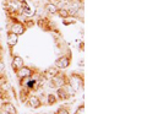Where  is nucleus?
Listing matches in <instances>:
<instances>
[{"mask_svg":"<svg viewBox=\"0 0 147 114\" xmlns=\"http://www.w3.org/2000/svg\"><path fill=\"white\" fill-rule=\"evenodd\" d=\"M67 82L70 84L74 90L76 91H79L80 88H82V86H84V76H82L81 74H77V72H75V74H72L70 76V79H67Z\"/></svg>","mask_w":147,"mask_h":114,"instance_id":"f257e3e1","label":"nucleus"},{"mask_svg":"<svg viewBox=\"0 0 147 114\" xmlns=\"http://www.w3.org/2000/svg\"><path fill=\"white\" fill-rule=\"evenodd\" d=\"M26 30H27V27L24 25V22L17 21L16 17H13V19H12V24L10 26V32H12V33H15L17 36H21V34L25 33Z\"/></svg>","mask_w":147,"mask_h":114,"instance_id":"f03ea898","label":"nucleus"},{"mask_svg":"<svg viewBox=\"0 0 147 114\" xmlns=\"http://www.w3.org/2000/svg\"><path fill=\"white\" fill-rule=\"evenodd\" d=\"M49 81H50V85L58 88V87H63V86L67 82V77H66V75L59 72V74H57L54 77H52Z\"/></svg>","mask_w":147,"mask_h":114,"instance_id":"7ed1b4c3","label":"nucleus"},{"mask_svg":"<svg viewBox=\"0 0 147 114\" xmlns=\"http://www.w3.org/2000/svg\"><path fill=\"white\" fill-rule=\"evenodd\" d=\"M70 64H71L70 54H67V55H63L55 60V67H58L59 70H64V69H67L70 66Z\"/></svg>","mask_w":147,"mask_h":114,"instance_id":"20e7f679","label":"nucleus"},{"mask_svg":"<svg viewBox=\"0 0 147 114\" xmlns=\"http://www.w3.org/2000/svg\"><path fill=\"white\" fill-rule=\"evenodd\" d=\"M16 76H17V79H27V77H31V76H33V74H34V70L33 69H31V67H28V66H22L21 69H18L16 72Z\"/></svg>","mask_w":147,"mask_h":114,"instance_id":"39448f33","label":"nucleus"},{"mask_svg":"<svg viewBox=\"0 0 147 114\" xmlns=\"http://www.w3.org/2000/svg\"><path fill=\"white\" fill-rule=\"evenodd\" d=\"M26 103H27V106L32 109H38V108L42 107V104H43L42 101H40V98L38 96H34V94H30V97L27 98Z\"/></svg>","mask_w":147,"mask_h":114,"instance_id":"423d86ee","label":"nucleus"},{"mask_svg":"<svg viewBox=\"0 0 147 114\" xmlns=\"http://www.w3.org/2000/svg\"><path fill=\"white\" fill-rule=\"evenodd\" d=\"M24 65H25L24 59H22L20 55H13L12 61H11V67H12L13 72H16L18 69H21V67L24 66Z\"/></svg>","mask_w":147,"mask_h":114,"instance_id":"0eeeda50","label":"nucleus"},{"mask_svg":"<svg viewBox=\"0 0 147 114\" xmlns=\"http://www.w3.org/2000/svg\"><path fill=\"white\" fill-rule=\"evenodd\" d=\"M0 108H1V111L5 112V113H10V114H16L17 113L15 106H13L11 102H3L1 104H0Z\"/></svg>","mask_w":147,"mask_h":114,"instance_id":"6e6552de","label":"nucleus"},{"mask_svg":"<svg viewBox=\"0 0 147 114\" xmlns=\"http://www.w3.org/2000/svg\"><path fill=\"white\" fill-rule=\"evenodd\" d=\"M6 42H7L9 47L13 48V47H15V45L17 44V42H18V36L9 31V32H7V39H6Z\"/></svg>","mask_w":147,"mask_h":114,"instance_id":"1a4fd4ad","label":"nucleus"},{"mask_svg":"<svg viewBox=\"0 0 147 114\" xmlns=\"http://www.w3.org/2000/svg\"><path fill=\"white\" fill-rule=\"evenodd\" d=\"M59 72H60V70H59L58 67H49V69H47L44 72H42V74H43L45 80H50L52 77H54L57 74H59Z\"/></svg>","mask_w":147,"mask_h":114,"instance_id":"9d476101","label":"nucleus"},{"mask_svg":"<svg viewBox=\"0 0 147 114\" xmlns=\"http://www.w3.org/2000/svg\"><path fill=\"white\" fill-rule=\"evenodd\" d=\"M44 9H45V11L49 12V13H52V15H57V11H58L57 4L48 1L47 4H44Z\"/></svg>","mask_w":147,"mask_h":114,"instance_id":"9b49d317","label":"nucleus"},{"mask_svg":"<svg viewBox=\"0 0 147 114\" xmlns=\"http://www.w3.org/2000/svg\"><path fill=\"white\" fill-rule=\"evenodd\" d=\"M57 98L61 99V101H66V99H69L70 97H69V94L66 93V91L64 90V87H58L57 88Z\"/></svg>","mask_w":147,"mask_h":114,"instance_id":"f8f14e48","label":"nucleus"},{"mask_svg":"<svg viewBox=\"0 0 147 114\" xmlns=\"http://www.w3.org/2000/svg\"><path fill=\"white\" fill-rule=\"evenodd\" d=\"M63 87H64V90L66 91V93L69 94V97H70V98H71V97H74V96L76 94V91L74 90V87H72V86H71L70 84H69V82H66L65 85L63 86Z\"/></svg>","mask_w":147,"mask_h":114,"instance_id":"ddd939ff","label":"nucleus"},{"mask_svg":"<svg viewBox=\"0 0 147 114\" xmlns=\"http://www.w3.org/2000/svg\"><path fill=\"white\" fill-rule=\"evenodd\" d=\"M57 15H58L59 17H61V19H64V20H66V19H69V17H70V15H69V11L66 10L65 7H63V9H58Z\"/></svg>","mask_w":147,"mask_h":114,"instance_id":"4468645a","label":"nucleus"},{"mask_svg":"<svg viewBox=\"0 0 147 114\" xmlns=\"http://www.w3.org/2000/svg\"><path fill=\"white\" fill-rule=\"evenodd\" d=\"M57 102H58V98H57V96H55L54 93L47 94V104L48 106H54Z\"/></svg>","mask_w":147,"mask_h":114,"instance_id":"2eb2a0df","label":"nucleus"},{"mask_svg":"<svg viewBox=\"0 0 147 114\" xmlns=\"http://www.w3.org/2000/svg\"><path fill=\"white\" fill-rule=\"evenodd\" d=\"M30 92H31V91H28V90L25 88V87L21 90V92H20V97H21V102H22V103H25V102L27 101V98L30 97Z\"/></svg>","mask_w":147,"mask_h":114,"instance_id":"dca6fc26","label":"nucleus"},{"mask_svg":"<svg viewBox=\"0 0 147 114\" xmlns=\"http://www.w3.org/2000/svg\"><path fill=\"white\" fill-rule=\"evenodd\" d=\"M55 114H70V112H69V109L66 107H60L55 112Z\"/></svg>","mask_w":147,"mask_h":114,"instance_id":"f3484780","label":"nucleus"},{"mask_svg":"<svg viewBox=\"0 0 147 114\" xmlns=\"http://www.w3.org/2000/svg\"><path fill=\"white\" fill-rule=\"evenodd\" d=\"M75 114H85V104H81V106H79V108L76 109Z\"/></svg>","mask_w":147,"mask_h":114,"instance_id":"a211bd4d","label":"nucleus"},{"mask_svg":"<svg viewBox=\"0 0 147 114\" xmlns=\"http://www.w3.org/2000/svg\"><path fill=\"white\" fill-rule=\"evenodd\" d=\"M4 69H5V65H4V63L0 60V75H1L3 72H4Z\"/></svg>","mask_w":147,"mask_h":114,"instance_id":"6ab92c4d","label":"nucleus"},{"mask_svg":"<svg viewBox=\"0 0 147 114\" xmlns=\"http://www.w3.org/2000/svg\"><path fill=\"white\" fill-rule=\"evenodd\" d=\"M84 64H85L84 59H80V60H79V66H80V67H81V66H84Z\"/></svg>","mask_w":147,"mask_h":114,"instance_id":"aec40b11","label":"nucleus"},{"mask_svg":"<svg viewBox=\"0 0 147 114\" xmlns=\"http://www.w3.org/2000/svg\"><path fill=\"white\" fill-rule=\"evenodd\" d=\"M59 1V0H49V3H54V4H57Z\"/></svg>","mask_w":147,"mask_h":114,"instance_id":"412c9836","label":"nucleus"},{"mask_svg":"<svg viewBox=\"0 0 147 114\" xmlns=\"http://www.w3.org/2000/svg\"><path fill=\"white\" fill-rule=\"evenodd\" d=\"M3 114H10V113H5V112H3Z\"/></svg>","mask_w":147,"mask_h":114,"instance_id":"4be33fe9","label":"nucleus"},{"mask_svg":"<svg viewBox=\"0 0 147 114\" xmlns=\"http://www.w3.org/2000/svg\"><path fill=\"white\" fill-rule=\"evenodd\" d=\"M64 1H66V3H67V1H70V0H64Z\"/></svg>","mask_w":147,"mask_h":114,"instance_id":"5701e85b","label":"nucleus"}]
</instances>
